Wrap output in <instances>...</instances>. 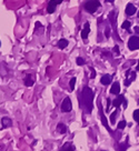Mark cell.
I'll return each instance as SVG.
<instances>
[{
    "mask_svg": "<svg viewBox=\"0 0 139 151\" xmlns=\"http://www.w3.org/2000/svg\"><path fill=\"white\" fill-rule=\"evenodd\" d=\"M75 85H76V78L74 77V78L70 80V89H71V90L75 89Z\"/></svg>",
    "mask_w": 139,
    "mask_h": 151,
    "instance_id": "19",
    "label": "cell"
},
{
    "mask_svg": "<svg viewBox=\"0 0 139 151\" xmlns=\"http://www.w3.org/2000/svg\"><path fill=\"white\" fill-rule=\"evenodd\" d=\"M130 26H131V22L127 20V21H125V22L121 25V28H124V29H129V28H130Z\"/></svg>",
    "mask_w": 139,
    "mask_h": 151,
    "instance_id": "16",
    "label": "cell"
},
{
    "mask_svg": "<svg viewBox=\"0 0 139 151\" xmlns=\"http://www.w3.org/2000/svg\"><path fill=\"white\" fill-rule=\"evenodd\" d=\"M119 92H120V85H119V82H115L114 85L111 86V89H110V94H118Z\"/></svg>",
    "mask_w": 139,
    "mask_h": 151,
    "instance_id": "9",
    "label": "cell"
},
{
    "mask_svg": "<svg viewBox=\"0 0 139 151\" xmlns=\"http://www.w3.org/2000/svg\"><path fill=\"white\" fill-rule=\"evenodd\" d=\"M133 13H136V7L133 3H128L126 7V15L127 16H133Z\"/></svg>",
    "mask_w": 139,
    "mask_h": 151,
    "instance_id": "8",
    "label": "cell"
},
{
    "mask_svg": "<svg viewBox=\"0 0 139 151\" xmlns=\"http://www.w3.org/2000/svg\"><path fill=\"white\" fill-rule=\"evenodd\" d=\"M74 150H75V147L71 145L70 142H67V143H65L63 145V148L59 151H74Z\"/></svg>",
    "mask_w": 139,
    "mask_h": 151,
    "instance_id": "12",
    "label": "cell"
},
{
    "mask_svg": "<svg viewBox=\"0 0 139 151\" xmlns=\"http://www.w3.org/2000/svg\"><path fill=\"white\" fill-rule=\"evenodd\" d=\"M117 113H118V110H116L111 116H110V122L111 123H115L116 122V120H115V118H116V116H117Z\"/></svg>",
    "mask_w": 139,
    "mask_h": 151,
    "instance_id": "18",
    "label": "cell"
},
{
    "mask_svg": "<svg viewBox=\"0 0 139 151\" xmlns=\"http://www.w3.org/2000/svg\"><path fill=\"white\" fill-rule=\"evenodd\" d=\"M90 71H91V76H90V77H91V78H92V79H94V78H95V77H96L95 69H94V68H91V69H90Z\"/></svg>",
    "mask_w": 139,
    "mask_h": 151,
    "instance_id": "23",
    "label": "cell"
},
{
    "mask_svg": "<svg viewBox=\"0 0 139 151\" xmlns=\"http://www.w3.org/2000/svg\"><path fill=\"white\" fill-rule=\"evenodd\" d=\"M138 105H139V100H138Z\"/></svg>",
    "mask_w": 139,
    "mask_h": 151,
    "instance_id": "31",
    "label": "cell"
},
{
    "mask_svg": "<svg viewBox=\"0 0 139 151\" xmlns=\"http://www.w3.org/2000/svg\"><path fill=\"white\" fill-rule=\"evenodd\" d=\"M85 63V60L82 59V58H77V64H79V66H81Z\"/></svg>",
    "mask_w": 139,
    "mask_h": 151,
    "instance_id": "21",
    "label": "cell"
},
{
    "mask_svg": "<svg viewBox=\"0 0 139 151\" xmlns=\"http://www.w3.org/2000/svg\"><path fill=\"white\" fill-rule=\"evenodd\" d=\"M135 31L139 33V27H135Z\"/></svg>",
    "mask_w": 139,
    "mask_h": 151,
    "instance_id": "26",
    "label": "cell"
},
{
    "mask_svg": "<svg viewBox=\"0 0 139 151\" xmlns=\"http://www.w3.org/2000/svg\"><path fill=\"white\" fill-rule=\"evenodd\" d=\"M128 47L130 50H137L139 49V37H136V36H133L130 37L129 41H128Z\"/></svg>",
    "mask_w": 139,
    "mask_h": 151,
    "instance_id": "3",
    "label": "cell"
},
{
    "mask_svg": "<svg viewBox=\"0 0 139 151\" xmlns=\"http://www.w3.org/2000/svg\"><path fill=\"white\" fill-rule=\"evenodd\" d=\"M58 2L57 0H50L48 6H47V12L48 13H54L55 10H56V7H57Z\"/></svg>",
    "mask_w": 139,
    "mask_h": 151,
    "instance_id": "5",
    "label": "cell"
},
{
    "mask_svg": "<svg viewBox=\"0 0 139 151\" xmlns=\"http://www.w3.org/2000/svg\"><path fill=\"white\" fill-rule=\"evenodd\" d=\"M57 129H58V132H59V133H63V134L67 132V127L65 126L63 123H58Z\"/></svg>",
    "mask_w": 139,
    "mask_h": 151,
    "instance_id": "15",
    "label": "cell"
},
{
    "mask_svg": "<svg viewBox=\"0 0 139 151\" xmlns=\"http://www.w3.org/2000/svg\"><path fill=\"white\" fill-rule=\"evenodd\" d=\"M127 147H128V145H127V143H124V145H120V151H125L127 149Z\"/></svg>",
    "mask_w": 139,
    "mask_h": 151,
    "instance_id": "22",
    "label": "cell"
},
{
    "mask_svg": "<svg viewBox=\"0 0 139 151\" xmlns=\"http://www.w3.org/2000/svg\"><path fill=\"white\" fill-rule=\"evenodd\" d=\"M100 7V2L98 0H88L86 3H85V9L90 13L96 12V10Z\"/></svg>",
    "mask_w": 139,
    "mask_h": 151,
    "instance_id": "2",
    "label": "cell"
},
{
    "mask_svg": "<svg viewBox=\"0 0 139 151\" xmlns=\"http://www.w3.org/2000/svg\"><path fill=\"white\" fill-rule=\"evenodd\" d=\"M137 16H138V18H139V11H138V15H137Z\"/></svg>",
    "mask_w": 139,
    "mask_h": 151,
    "instance_id": "30",
    "label": "cell"
},
{
    "mask_svg": "<svg viewBox=\"0 0 139 151\" xmlns=\"http://www.w3.org/2000/svg\"><path fill=\"white\" fill-rule=\"evenodd\" d=\"M126 121L125 120H122V121H120L119 123H118V129H124L125 127H126Z\"/></svg>",
    "mask_w": 139,
    "mask_h": 151,
    "instance_id": "20",
    "label": "cell"
},
{
    "mask_svg": "<svg viewBox=\"0 0 139 151\" xmlns=\"http://www.w3.org/2000/svg\"><path fill=\"white\" fill-rule=\"evenodd\" d=\"M105 1H106V2H114L115 0H105Z\"/></svg>",
    "mask_w": 139,
    "mask_h": 151,
    "instance_id": "27",
    "label": "cell"
},
{
    "mask_svg": "<svg viewBox=\"0 0 139 151\" xmlns=\"http://www.w3.org/2000/svg\"><path fill=\"white\" fill-rule=\"evenodd\" d=\"M108 106H107V110L108 111H109V108H110V106H111V105H113V101L110 100V99H109V98H108Z\"/></svg>",
    "mask_w": 139,
    "mask_h": 151,
    "instance_id": "24",
    "label": "cell"
},
{
    "mask_svg": "<svg viewBox=\"0 0 139 151\" xmlns=\"http://www.w3.org/2000/svg\"><path fill=\"white\" fill-rule=\"evenodd\" d=\"M57 2H58V5H59L60 2H63V0H57Z\"/></svg>",
    "mask_w": 139,
    "mask_h": 151,
    "instance_id": "28",
    "label": "cell"
},
{
    "mask_svg": "<svg viewBox=\"0 0 139 151\" xmlns=\"http://www.w3.org/2000/svg\"><path fill=\"white\" fill-rule=\"evenodd\" d=\"M89 32H90V26H89V22H86V24H85V27H83V29H82V31H81L82 39H87Z\"/></svg>",
    "mask_w": 139,
    "mask_h": 151,
    "instance_id": "6",
    "label": "cell"
},
{
    "mask_svg": "<svg viewBox=\"0 0 139 151\" xmlns=\"http://www.w3.org/2000/svg\"><path fill=\"white\" fill-rule=\"evenodd\" d=\"M92 100H94V92L91 89L88 87L83 88L80 96H79V101H80V108L86 110V112H90L92 110Z\"/></svg>",
    "mask_w": 139,
    "mask_h": 151,
    "instance_id": "1",
    "label": "cell"
},
{
    "mask_svg": "<svg viewBox=\"0 0 139 151\" xmlns=\"http://www.w3.org/2000/svg\"><path fill=\"white\" fill-rule=\"evenodd\" d=\"M71 109H72V103H71L70 98L67 97V98H65V100L61 103V110H63V112H70Z\"/></svg>",
    "mask_w": 139,
    "mask_h": 151,
    "instance_id": "4",
    "label": "cell"
},
{
    "mask_svg": "<svg viewBox=\"0 0 139 151\" xmlns=\"http://www.w3.org/2000/svg\"><path fill=\"white\" fill-rule=\"evenodd\" d=\"M111 76H109V75H105V76H102L101 77V79H100V82L104 85V86H108L109 83H110V81H111Z\"/></svg>",
    "mask_w": 139,
    "mask_h": 151,
    "instance_id": "10",
    "label": "cell"
},
{
    "mask_svg": "<svg viewBox=\"0 0 139 151\" xmlns=\"http://www.w3.org/2000/svg\"><path fill=\"white\" fill-rule=\"evenodd\" d=\"M122 102H125V97H124V94H119L118 98H116V99L113 101V106L116 108H118Z\"/></svg>",
    "mask_w": 139,
    "mask_h": 151,
    "instance_id": "7",
    "label": "cell"
},
{
    "mask_svg": "<svg viewBox=\"0 0 139 151\" xmlns=\"http://www.w3.org/2000/svg\"><path fill=\"white\" fill-rule=\"evenodd\" d=\"M109 36H110V32H109V30H106V37H109Z\"/></svg>",
    "mask_w": 139,
    "mask_h": 151,
    "instance_id": "25",
    "label": "cell"
},
{
    "mask_svg": "<svg viewBox=\"0 0 139 151\" xmlns=\"http://www.w3.org/2000/svg\"><path fill=\"white\" fill-rule=\"evenodd\" d=\"M133 119L136 120L137 123H139V109L138 110H135V112H133Z\"/></svg>",
    "mask_w": 139,
    "mask_h": 151,
    "instance_id": "17",
    "label": "cell"
},
{
    "mask_svg": "<svg viewBox=\"0 0 139 151\" xmlns=\"http://www.w3.org/2000/svg\"><path fill=\"white\" fill-rule=\"evenodd\" d=\"M137 70L139 71V60H138V66H137Z\"/></svg>",
    "mask_w": 139,
    "mask_h": 151,
    "instance_id": "29",
    "label": "cell"
},
{
    "mask_svg": "<svg viewBox=\"0 0 139 151\" xmlns=\"http://www.w3.org/2000/svg\"><path fill=\"white\" fill-rule=\"evenodd\" d=\"M67 46H68V40H67V39H60V40L58 41V47H59L60 49H65Z\"/></svg>",
    "mask_w": 139,
    "mask_h": 151,
    "instance_id": "14",
    "label": "cell"
},
{
    "mask_svg": "<svg viewBox=\"0 0 139 151\" xmlns=\"http://www.w3.org/2000/svg\"><path fill=\"white\" fill-rule=\"evenodd\" d=\"M24 82H25V85L27 86V87H30V86H32V85H33V79H32L31 76L28 75L25 78V79H24Z\"/></svg>",
    "mask_w": 139,
    "mask_h": 151,
    "instance_id": "13",
    "label": "cell"
},
{
    "mask_svg": "<svg viewBox=\"0 0 139 151\" xmlns=\"http://www.w3.org/2000/svg\"><path fill=\"white\" fill-rule=\"evenodd\" d=\"M1 123H2V127H3V128H8V127H11V126H13V121H11V119H9L8 117H5V118H2V121H1Z\"/></svg>",
    "mask_w": 139,
    "mask_h": 151,
    "instance_id": "11",
    "label": "cell"
}]
</instances>
